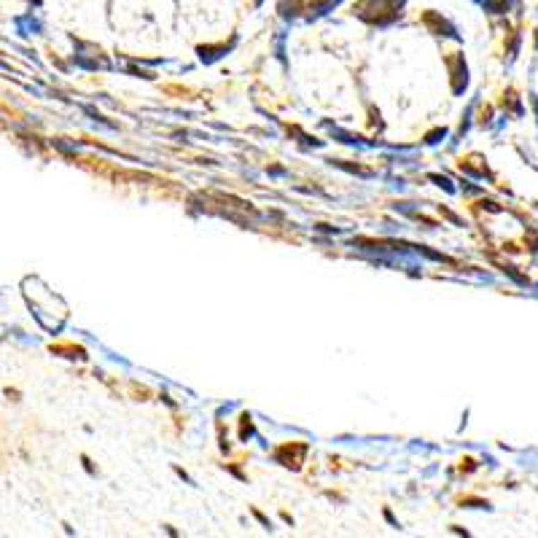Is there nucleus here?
Returning a JSON list of instances; mask_svg holds the SVG:
<instances>
[]
</instances>
